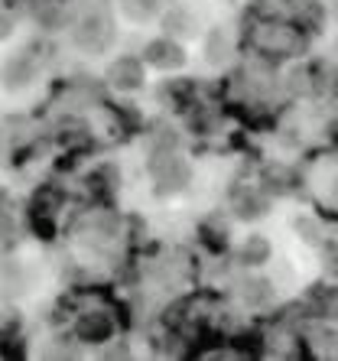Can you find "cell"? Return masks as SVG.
<instances>
[{
    "label": "cell",
    "mask_w": 338,
    "mask_h": 361,
    "mask_svg": "<svg viewBox=\"0 0 338 361\" xmlns=\"http://www.w3.org/2000/svg\"><path fill=\"white\" fill-rule=\"evenodd\" d=\"M33 78H36V62L26 52L0 62V85H4V92H23V88L33 85Z\"/></svg>",
    "instance_id": "cell-4"
},
{
    "label": "cell",
    "mask_w": 338,
    "mask_h": 361,
    "mask_svg": "<svg viewBox=\"0 0 338 361\" xmlns=\"http://www.w3.org/2000/svg\"><path fill=\"white\" fill-rule=\"evenodd\" d=\"M241 300H244L247 306H254V310H261V306H267V302L273 300V283L263 277H251L241 286Z\"/></svg>",
    "instance_id": "cell-11"
},
{
    "label": "cell",
    "mask_w": 338,
    "mask_h": 361,
    "mask_svg": "<svg viewBox=\"0 0 338 361\" xmlns=\"http://www.w3.org/2000/svg\"><path fill=\"white\" fill-rule=\"evenodd\" d=\"M267 209H270V195H267V189H241V192L234 195V212L244 221L263 219Z\"/></svg>",
    "instance_id": "cell-6"
},
{
    "label": "cell",
    "mask_w": 338,
    "mask_h": 361,
    "mask_svg": "<svg viewBox=\"0 0 338 361\" xmlns=\"http://www.w3.org/2000/svg\"><path fill=\"white\" fill-rule=\"evenodd\" d=\"M33 17L39 20L42 30H62V26H65V20H68V13H65V0H49V4H36Z\"/></svg>",
    "instance_id": "cell-10"
},
{
    "label": "cell",
    "mask_w": 338,
    "mask_h": 361,
    "mask_svg": "<svg viewBox=\"0 0 338 361\" xmlns=\"http://www.w3.org/2000/svg\"><path fill=\"white\" fill-rule=\"evenodd\" d=\"M202 52L211 66H225V62L231 59V52H234V42H231V36L225 33V30H211V33L205 36Z\"/></svg>",
    "instance_id": "cell-9"
},
{
    "label": "cell",
    "mask_w": 338,
    "mask_h": 361,
    "mask_svg": "<svg viewBox=\"0 0 338 361\" xmlns=\"http://www.w3.org/2000/svg\"><path fill=\"white\" fill-rule=\"evenodd\" d=\"M296 231L303 235L306 244H322V228L313 219H296Z\"/></svg>",
    "instance_id": "cell-15"
},
{
    "label": "cell",
    "mask_w": 338,
    "mask_h": 361,
    "mask_svg": "<svg viewBox=\"0 0 338 361\" xmlns=\"http://www.w3.org/2000/svg\"><path fill=\"white\" fill-rule=\"evenodd\" d=\"M144 66L146 62L137 56H118L108 66V82L118 92H137V88H144Z\"/></svg>",
    "instance_id": "cell-5"
},
{
    "label": "cell",
    "mask_w": 338,
    "mask_h": 361,
    "mask_svg": "<svg viewBox=\"0 0 338 361\" xmlns=\"http://www.w3.org/2000/svg\"><path fill=\"white\" fill-rule=\"evenodd\" d=\"M120 13L127 20H134V23H146L160 13V0H118Z\"/></svg>",
    "instance_id": "cell-12"
},
{
    "label": "cell",
    "mask_w": 338,
    "mask_h": 361,
    "mask_svg": "<svg viewBox=\"0 0 338 361\" xmlns=\"http://www.w3.org/2000/svg\"><path fill=\"white\" fill-rule=\"evenodd\" d=\"M163 30H166V36H195L199 33V20L189 13L186 7H169L166 13H163Z\"/></svg>",
    "instance_id": "cell-8"
},
{
    "label": "cell",
    "mask_w": 338,
    "mask_h": 361,
    "mask_svg": "<svg viewBox=\"0 0 338 361\" xmlns=\"http://www.w3.org/2000/svg\"><path fill=\"white\" fill-rule=\"evenodd\" d=\"M150 176L156 183L160 195H179L189 185V179H192V169H189V163L176 150H160L150 160Z\"/></svg>",
    "instance_id": "cell-1"
},
{
    "label": "cell",
    "mask_w": 338,
    "mask_h": 361,
    "mask_svg": "<svg viewBox=\"0 0 338 361\" xmlns=\"http://www.w3.org/2000/svg\"><path fill=\"white\" fill-rule=\"evenodd\" d=\"M263 189L267 192H277V195H287L293 189V176H289V169L283 166H273L263 173Z\"/></svg>",
    "instance_id": "cell-14"
},
{
    "label": "cell",
    "mask_w": 338,
    "mask_h": 361,
    "mask_svg": "<svg viewBox=\"0 0 338 361\" xmlns=\"http://www.w3.org/2000/svg\"><path fill=\"white\" fill-rule=\"evenodd\" d=\"M10 33H13V17H10L7 10H0V42L7 39Z\"/></svg>",
    "instance_id": "cell-16"
},
{
    "label": "cell",
    "mask_w": 338,
    "mask_h": 361,
    "mask_svg": "<svg viewBox=\"0 0 338 361\" xmlns=\"http://www.w3.org/2000/svg\"><path fill=\"white\" fill-rule=\"evenodd\" d=\"M241 261L247 264V267H261V264L270 261V241L263 235H251L244 241V247H241Z\"/></svg>",
    "instance_id": "cell-13"
},
{
    "label": "cell",
    "mask_w": 338,
    "mask_h": 361,
    "mask_svg": "<svg viewBox=\"0 0 338 361\" xmlns=\"http://www.w3.org/2000/svg\"><path fill=\"white\" fill-rule=\"evenodd\" d=\"M325 264H329V270L338 277V241L329 244V251H325Z\"/></svg>",
    "instance_id": "cell-17"
},
{
    "label": "cell",
    "mask_w": 338,
    "mask_h": 361,
    "mask_svg": "<svg viewBox=\"0 0 338 361\" xmlns=\"http://www.w3.org/2000/svg\"><path fill=\"white\" fill-rule=\"evenodd\" d=\"M329 355H335V358H338V329L329 336Z\"/></svg>",
    "instance_id": "cell-18"
},
{
    "label": "cell",
    "mask_w": 338,
    "mask_h": 361,
    "mask_svg": "<svg viewBox=\"0 0 338 361\" xmlns=\"http://www.w3.org/2000/svg\"><path fill=\"white\" fill-rule=\"evenodd\" d=\"M72 36H75V46H78V49H84V52H104L111 46V36H114V30H111L108 13H101V10H92V13H84V17L75 23Z\"/></svg>",
    "instance_id": "cell-2"
},
{
    "label": "cell",
    "mask_w": 338,
    "mask_h": 361,
    "mask_svg": "<svg viewBox=\"0 0 338 361\" xmlns=\"http://www.w3.org/2000/svg\"><path fill=\"white\" fill-rule=\"evenodd\" d=\"M111 332H114V322L104 312H84L82 319H78V336L84 342H108Z\"/></svg>",
    "instance_id": "cell-7"
},
{
    "label": "cell",
    "mask_w": 338,
    "mask_h": 361,
    "mask_svg": "<svg viewBox=\"0 0 338 361\" xmlns=\"http://www.w3.org/2000/svg\"><path fill=\"white\" fill-rule=\"evenodd\" d=\"M186 49H182V42L176 36H156L144 46V62L153 68H160V72H176V68L186 66Z\"/></svg>",
    "instance_id": "cell-3"
}]
</instances>
